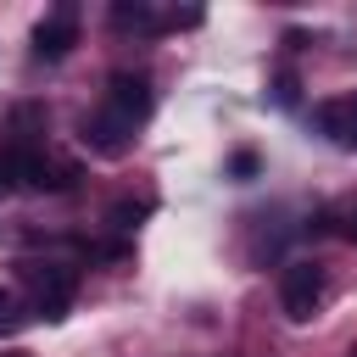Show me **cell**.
<instances>
[{"instance_id": "1", "label": "cell", "mask_w": 357, "mask_h": 357, "mask_svg": "<svg viewBox=\"0 0 357 357\" xmlns=\"http://www.w3.org/2000/svg\"><path fill=\"white\" fill-rule=\"evenodd\" d=\"M151 106H156V95H151L145 73H112L100 89V106L84 117V145L100 156H123L134 145V134L145 128Z\"/></svg>"}, {"instance_id": "2", "label": "cell", "mask_w": 357, "mask_h": 357, "mask_svg": "<svg viewBox=\"0 0 357 357\" xmlns=\"http://www.w3.org/2000/svg\"><path fill=\"white\" fill-rule=\"evenodd\" d=\"M22 284L33 296V318H67L78 296V273L67 262H22Z\"/></svg>"}, {"instance_id": "3", "label": "cell", "mask_w": 357, "mask_h": 357, "mask_svg": "<svg viewBox=\"0 0 357 357\" xmlns=\"http://www.w3.org/2000/svg\"><path fill=\"white\" fill-rule=\"evenodd\" d=\"M279 307H284L290 324H307L324 307V268L318 262H290L279 273Z\"/></svg>"}, {"instance_id": "4", "label": "cell", "mask_w": 357, "mask_h": 357, "mask_svg": "<svg viewBox=\"0 0 357 357\" xmlns=\"http://www.w3.org/2000/svg\"><path fill=\"white\" fill-rule=\"evenodd\" d=\"M73 45H78V6L67 0V6H56L50 17H39V28H33V56H39V61H61Z\"/></svg>"}, {"instance_id": "5", "label": "cell", "mask_w": 357, "mask_h": 357, "mask_svg": "<svg viewBox=\"0 0 357 357\" xmlns=\"http://www.w3.org/2000/svg\"><path fill=\"white\" fill-rule=\"evenodd\" d=\"M312 123H318V134H329L340 151H357V89L340 95V100H318Z\"/></svg>"}, {"instance_id": "6", "label": "cell", "mask_w": 357, "mask_h": 357, "mask_svg": "<svg viewBox=\"0 0 357 357\" xmlns=\"http://www.w3.org/2000/svg\"><path fill=\"white\" fill-rule=\"evenodd\" d=\"M112 28H117V33H156L162 17H156L145 0H117V6H112Z\"/></svg>"}, {"instance_id": "7", "label": "cell", "mask_w": 357, "mask_h": 357, "mask_svg": "<svg viewBox=\"0 0 357 357\" xmlns=\"http://www.w3.org/2000/svg\"><path fill=\"white\" fill-rule=\"evenodd\" d=\"M28 318H33V307H28L17 290H6V284H0V335H17Z\"/></svg>"}, {"instance_id": "8", "label": "cell", "mask_w": 357, "mask_h": 357, "mask_svg": "<svg viewBox=\"0 0 357 357\" xmlns=\"http://www.w3.org/2000/svg\"><path fill=\"white\" fill-rule=\"evenodd\" d=\"M139 218H151V201H117V206L106 212V223H112V229H134Z\"/></svg>"}, {"instance_id": "9", "label": "cell", "mask_w": 357, "mask_h": 357, "mask_svg": "<svg viewBox=\"0 0 357 357\" xmlns=\"http://www.w3.org/2000/svg\"><path fill=\"white\" fill-rule=\"evenodd\" d=\"M296 89H301L296 73H279V78H273V106H296Z\"/></svg>"}, {"instance_id": "10", "label": "cell", "mask_w": 357, "mask_h": 357, "mask_svg": "<svg viewBox=\"0 0 357 357\" xmlns=\"http://www.w3.org/2000/svg\"><path fill=\"white\" fill-rule=\"evenodd\" d=\"M257 167H262L257 151H234V156H229V173H234V178H257Z\"/></svg>"}, {"instance_id": "11", "label": "cell", "mask_w": 357, "mask_h": 357, "mask_svg": "<svg viewBox=\"0 0 357 357\" xmlns=\"http://www.w3.org/2000/svg\"><path fill=\"white\" fill-rule=\"evenodd\" d=\"M351 234H357V223H351Z\"/></svg>"}, {"instance_id": "12", "label": "cell", "mask_w": 357, "mask_h": 357, "mask_svg": "<svg viewBox=\"0 0 357 357\" xmlns=\"http://www.w3.org/2000/svg\"><path fill=\"white\" fill-rule=\"evenodd\" d=\"M351 357H357V351H351Z\"/></svg>"}]
</instances>
